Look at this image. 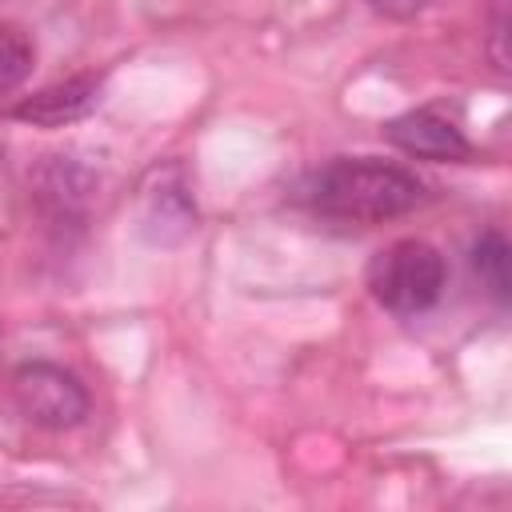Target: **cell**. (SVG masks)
<instances>
[{"mask_svg":"<svg viewBox=\"0 0 512 512\" xmlns=\"http://www.w3.org/2000/svg\"><path fill=\"white\" fill-rule=\"evenodd\" d=\"M304 200L312 212L344 224H384L404 212H412L424 200V184L396 164L372 160V156H352V160H332L324 164L308 188Z\"/></svg>","mask_w":512,"mask_h":512,"instance_id":"6da1fadb","label":"cell"},{"mask_svg":"<svg viewBox=\"0 0 512 512\" xmlns=\"http://www.w3.org/2000/svg\"><path fill=\"white\" fill-rule=\"evenodd\" d=\"M448 268L444 256L428 240H396L368 264V288L380 308L396 316H420L428 312L444 292Z\"/></svg>","mask_w":512,"mask_h":512,"instance_id":"7a4b0ae2","label":"cell"},{"mask_svg":"<svg viewBox=\"0 0 512 512\" xmlns=\"http://www.w3.org/2000/svg\"><path fill=\"white\" fill-rule=\"evenodd\" d=\"M12 396L16 408L48 432H68L88 416V388L76 372L52 364V360H28L12 372Z\"/></svg>","mask_w":512,"mask_h":512,"instance_id":"3957f363","label":"cell"},{"mask_svg":"<svg viewBox=\"0 0 512 512\" xmlns=\"http://www.w3.org/2000/svg\"><path fill=\"white\" fill-rule=\"evenodd\" d=\"M384 136L400 152L420 156V160H436V164H460V160L472 156L468 136L448 116H440L436 108H412V112L388 120Z\"/></svg>","mask_w":512,"mask_h":512,"instance_id":"277c9868","label":"cell"},{"mask_svg":"<svg viewBox=\"0 0 512 512\" xmlns=\"http://www.w3.org/2000/svg\"><path fill=\"white\" fill-rule=\"evenodd\" d=\"M100 88H104V76L96 72H80V76H68V80H56L32 96H24L12 116L32 124V128H64L72 120H84L88 112H96L100 104Z\"/></svg>","mask_w":512,"mask_h":512,"instance_id":"5b68a950","label":"cell"},{"mask_svg":"<svg viewBox=\"0 0 512 512\" xmlns=\"http://www.w3.org/2000/svg\"><path fill=\"white\" fill-rule=\"evenodd\" d=\"M92 184L96 180H92V172L84 164H76L72 156H52L36 172V200L52 216H80L88 208Z\"/></svg>","mask_w":512,"mask_h":512,"instance_id":"8992f818","label":"cell"},{"mask_svg":"<svg viewBox=\"0 0 512 512\" xmlns=\"http://www.w3.org/2000/svg\"><path fill=\"white\" fill-rule=\"evenodd\" d=\"M144 228L152 240L168 244V240H180L196 228V208H192V196L184 188L180 176H160V188H148L144 196Z\"/></svg>","mask_w":512,"mask_h":512,"instance_id":"52a82bcc","label":"cell"},{"mask_svg":"<svg viewBox=\"0 0 512 512\" xmlns=\"http://www.w3.org/2000/svg\"><path fill=\"white\" fill-rule=\"evenodd\" d=\"M472 272L480 276V284L496 304H508V240L496 228H488L472 244Z\"/></svg>","mask_w":512,"mask_h":512,"instance_id":"ba28073f","label":"cell"},{"mask_svg":"<svg viewBox=\"0 0 512 512\" xmlns=\"http://www.w3.org/2000/svg\"><path fill=\"white\" fill-rule=\"evenodd\" d=\"M32 44L16 28H0V92H12L28 80L32 72Z\"/></svg>","mask_w":512,"mask_h":512,"instance_id":"9c48e42d","label":"cell"},{"mask_svg":"<svg viewBox=\"0 0 512 512\" xmlns=\"http://www.w3.org/2000/svg\"><path fill=\"white\" fill-rule=\"evenodd\" d=\"M424 4L428 0H368V8L380 12V16H388V20H412Z\"/></svg>","mask_w":512,"mask_h":512,"instance_id":"30bf717a","label":"cell"}]
</instances>
